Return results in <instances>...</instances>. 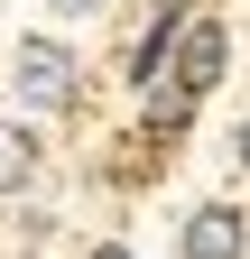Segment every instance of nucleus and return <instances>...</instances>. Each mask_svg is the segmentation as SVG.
<instances>
[{"mask_svg": "<svg viewBox=\"0 0 250 259\" xmlns=\"http://www.w3.org/2000/svg\"><path fill=\"white\" fill-rule=\"evenodd\" d=\"M223 65H232V37H223V19H195V28H185V47H176V65H167V83L204 102V93L223 83Z\"/></svg>", "mask_w": 250, "mask_h": 259, "instance_id": "obj_3", "label": "nucleus"}, {"mask_svg": "<svg viewBox=\"0 0 250 259\" xmlns=\"http://www.w3.org/2000/svg\"><path fill=\"white\" fill-rule=\"evenodd\" d=\"M93 259H130V250H120V241H102V250H93Z\"/></svg>", "mask_w": 250, "mask_h": 259, "instance_id": "obj_8", "label": "nucleus"}, {"mask_svg": "<svg viewBox=\"0 0 250 259\" xmlns=\"http://www.w3.org/2000/svg\"><path fill=\"white\" fill-rule=\"evenodd\" d=\"M185 259H250V213L241 204H195L185 213Z\"/></svg>", "mask_w": 250, "mask_h": 259, "instance_id": "obj_4", "label": "nucleus"}, {"mask_svg": "<svg viewBox=\"0 0 250 259\" xmlns=\"http://www.w3.org/2000/svg\"><path fill=\"white\" fill-rule=\"evenodd\" d=\"M232 167H241V185H250V111H241V130H232Z\"/></svg>", "mask_w": 250, "mask_h": 259, "instance_id": "obj_7", "label": "nucleus"}, {"mask_svg": "<svg viewBox=\"0 0 250 259\" xmlns=\"http://www.w3.org/2000/svg\"><path fill=\"white\" fill-rule=\"evenodd\" d=\"M10 93H19V111H74L84 65L65 56V37H19V56H10Z\"/></svg>", "mask_w": 250, "mask_h": 259, "instance_id": "obj_1", "label": "nucleus"}, {"mask_svg": "<svg viewBox=\"0 0 250 259\" xmlns=\"http://www.w3.org/2000/svg\"><path fill=\"white\" fill-rule=\"evenodd\" d=\"M185 28H195V0H158V10H148V28H139V47H130V65H120V74H130L139 93H158V83H167V65H176V47H185Z\"/></svg>", "mask_w": 250, "mask_h": 259, "instance_id": "obj_2", "label": "nucleus"}, {"mask_svg": "<svg viewBox=\"0 0 250 259\" xmlns=\"http://www.w3.org/2000/svg\"><path fill=\"white\" fill-rule=\"evenodd\" d=\"M47 10H56V19H102L111 0H47Z\"/></svg>", "mask_w": 250, "mask_h": 259, "instance_id": "obj_6", "label": "nucleus"}, {"mask_svg": "<svg viewBox=\"0 0 250 259\" xmlns=\"http://www.w3.org/2000/svg\"><path fill=\"white\" fill-rule=\"evenodd\" d=\"M37 176V139H28V120H0V194H19Z\"/></svg>", "mask_w": 250, "mask_h": 259, "instance_id": "obj_5", "label": "nucleus"}]
</instances>
